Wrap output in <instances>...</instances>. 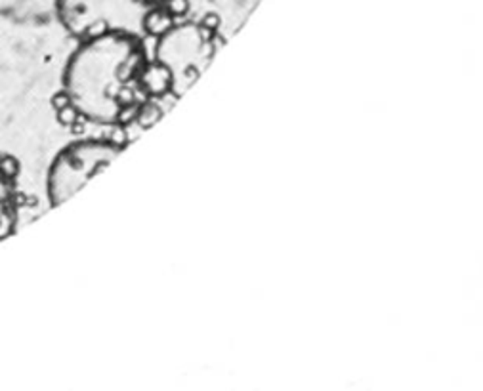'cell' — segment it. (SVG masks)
I'll return each mask as SVG.
<instances>
[{"mask_svg": "<svg viewBox=\"0 0 483 391\" xmlns=\"http://www.w3.org/2000/svg\"><path fill=\"white\" fill-rule=\"evenodd\" d=\"M145 50L142 38L102 34L80 41L63 69V94L76 115L94 124H117L142 85Z\"/></svg>", "mask_w": 483, "mask_h": 391, "instance_id": "6da1fadb", "label": "cell"}, {"mask_svg": "<svg viewBox=\"0 0 483 391\" xmlns=\"http://www.w3.org/2000/svg\"><path fill=\"white\" fill-rule=\"evenodd\" d=\"M159 0H56L58 19L78 41L102 34L144 38Z\"/></svg>", "mask_w": 483, "mask_h": 391, "instance_id": "7a4b0ae2", "label": "cell"}, {"mask_svg": "<svg viewBox=\"0 0 483 391\" xmlns=\"http://www.w3.org/2000/svg\"><path fill=\"white\" fill-rule=\"evenodd\" d=\"M218 44L214 33L197 23H184L164 31L155 46V63L169 75V90L180 98L211 65Z\"/></svg>", "mask_w": 483, "mask_h": 391, "instance_id": "3957f363", "label": "cell"}, {"mask_svg": "<svg viewBox=\"0 0 483 391\" xmlns=\"http://www.w3.org/2000/svg\"><path fill=\"white\" fill-rule=\"evenodd\" d=\"M125 149V144L105 137H86L65 145L54 157L46 174V193L52 206H60L90 179L109 166Z\"/></svg>", "mask_w": 483, "mask_h": 391, "instance_id": "277c9868", "label": "cell"}, {"mask_svg": "<svg viewBox=\"0 0 483 391\" xmlns=\"http://www.w3.org/2000/svg\"><path fill=\"white\" fill-rule=\"evenodd\" d=\"M16 197L2 162H0V241L8 237L16 227Z\"/></svg>", "mask_w": 483, "mask_h": 391, "instance_id": "5b68a950", "label": "cell"}]
</instances>
